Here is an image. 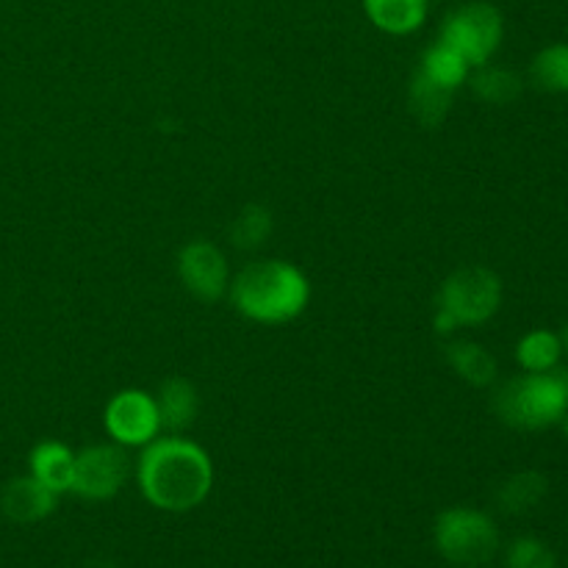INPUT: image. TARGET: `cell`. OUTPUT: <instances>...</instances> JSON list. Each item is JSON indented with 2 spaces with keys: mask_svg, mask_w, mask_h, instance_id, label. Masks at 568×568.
Segmentation results:
<instances>
[{
  "mask_svg": "<svg viewBox=\"0 0 568 568\" xmlns=\"http://www.w3.org/2000/svg\"><path fill=\"white\" fill-rule=\"evenodd\" d=\"M455 92L438 87L430 78L422 75L419 70L414 72L408 87V109L416 116V122H422L425 128H438L447 120L449 109H453Z\"/></svg>",
  "mask_w": 568,
  "mask_h": 568,
  "instance_id": "9a60e30c",
  "label": "cell"
},
{
  "mask_svg": "<svg viewBox=\"0 0 568 568\" xmlns=\"http://www.w3.org/2000/svg\"><path fill=\"white\" fill-rule=\"evenodd\" d=\"M438 39L464 55L471 70H477L483 64H491V59L503 48L505 17L488 0H469L444 17Z\"/></svg>",
  "mask_w": 568,
  "mask_h": 568,
  "instance_id": "8992f818",
  "label": "cell"
},
{
  "mask_svg": "<svg viewBox=\"0 0 568 568\" xmlns=\"http://www.w3.org/2000/svg\"><path fill=\"white\" fill-rule=\"evenodd\" d=\"M131 475V460L122 444H92L75 455L72 494L89 503H105L116 497Z\"/></svg>",
  "mask_w": 568,
  "mask_h": 568,
  "instance_id": "52a82bcc",
  "label": "cell"
},
{
  "mask_svg": "<svg viewBox=\"0 0 568 568\" xmlns=\"http://www.w3.org/2000/svg\"><path fill=\"white\" fill-rule=\"evenodd\" d=\"M447 364L469 386L486 388L497 381V358L477 342H453L447 347Z\"/></svg>",
  "mask_w": 568,
  "mask_h": 568,
  "instance_id": "e0dca14e",
  "label": "cell"
},
{
  "mask_svg": "<svg viewBox=\"0 0 568 568\" xmlns=\"http://www.w3.org/2000/svg\"><path fill=\"white\" fill-rule=\"evenodd\" d=\"M233 308L261 325H283L297 320L311 300V283L303 270L288 261L266 258L244 266L227 286Z\"/></svg>",
  "mask_w": 568,
  "mask_h": 568,
  "instance_id": "7a4b0ae2",
  "label": "cell"
},
{
  "mask_svg": "<svg viewBox=\"0 0 568 568\" xmlns=\"http://www.w3.org/2000/svg\"><path fill=\"white\" fill-rule=\"evenodd\" d=\"M72 471H75V453L67 444L39 442L28 455V475L37 477L42 486H48L53 494H67L72 488Z\"/></svg>",
  "mask_w": 568,
  "mask_h": 568,
  "instance_id": "8fae6325",
  "label": "cell"
},
{
  "mask_svg": "<svg viewBox=\"0 0 568 568\" xmlns=\"http://www.w3.org/2000/svg\"><path fill=\"white\" fill-rule=\"evenodd\" d=\"M564 355V338L549 327H536L516 342V364L521 372L558 369Z\"/></svg>",
  "mask_w": 568,
  "mask_h": 568,
  "instance_id": "2e32d148",
  "label": "cell"
},
{
  "mask_svg": "<svg viewBox=\"0 0 568 568\" xmlns=\"http://www.w3.org/2000/svg\"><path fill=\"white\" fill-rule=\"evenodd\" d=\"M105 430L122 447H144L153 438H159L161 419L155 408L153 394L142 388H125L116 392L105 405Z\"/></svg>",
  "mask_w": 568,
  "mask_h": 568,
  "instance_id": "ba28073f",
  "label": "cell"
},
{
  "mask_svg": "<svg viewBox=\"0 0 568 568\" xmlns=\"http://www.w3.org/2000/svg\"><path fill=\"white\" fill-rule=\"evenodd\" d=\"M560 338H564V353L568 355V322H566V327H564V333H560Z\"/></svg>",
  "mask_w": 568,
  "mask_h": 568,
  "instance_id": "cb8c5ba5",
  "label": "cell"
},
{
  "mask_svg": "<svg viewBox=\"0 0 568 568\" xmlns=\"http://www.w3.org/2000/svg\"><path fill=\"white\" fill-rule=\"evenodd\" d=\"M178 275L186 292L203 303H214L231 286L225 253L205 239H194L178 253Z\"/></svg>",
  "mask_w": 568,
  "mask_h": 568,
  "instance_id": "9c48e42d",
  "label": "cell"
},
{
  "mask_svg": "<svg viewBox=\"0 0 568 568\" xmlns=\"http://www.w3.org/2000/svg\"><path fill=\"white\" fill-rule=\"evenodd\" d=\"M419 72L430 78L433 83H438V87L449 89V92H458V89L469 81L471 67L466 64L464 55L455 53V50L449 48V44H444L442 39H436V42L422 53Z\"/></svg>",
  "mask_w": 568,
  "mask_h": 568,
  "instance_id": "d6986e66",
  "label": "cell"
},
{
  "mask_svg": "<svg viewBox=\"0 0 568 568\" xmlns=\"http://www.w3.org/2000/svg\"><path fill=\"white\" fill-rule=\"evenodd\" d=\"M558 430H560V433H564V436L568 438V414L564 416V419H560V422H558Z\"/></svg>",
  "mask_w": 568,
  "mask_h": 568,
  "instance_id": "603a6c76",
  "label": "cell"
},
{
  "mask_svg": "<svg viewBox=\"0 0 568 568\" xmlns=\"http://www.w3.org/2000/svg\"><path fill=\"white\" fill-rule=\"evenodd\" d=\"M438 555L460 568L486 566L499 552V527L486 510L455 505L438 514L433 525Z\"/></svg>",
  "mask_w": 568,
  "mask_h": 568,
  "instance_id": "5b68a950",
  "label": "cell"
},
{
  "mask_svg": "<svg viewBox=\"0 0 568 568\" xmlns=\"http://www.w3.org/2000/svg\"><path fill=\"white\" fill-rule=\"evenodd\" d=\"M530 83L541 92L568 94V42H552L532 55Z\"/></svg>",
  "mask_w": 568,
  "mask_h": 568,
  "instance_id": "ffe728a7",
  "label": "cell"
},
{
  "mask_svg": "<svg viewBox=\"0 0 568 568\" xmlns=\"http://www.w3.org/2000/svg\"><path fill=\"white\" fill-rule=\"evenodd\" d=\"M494 414L514 430H549L568 414V369L521 372L494 394Z\"/></svg>",
  "mask_w": 568,
  "mask_h": 568,
  "instance_id": "3957f363",
  "label": "cell"
},
{
  "mask_svg": "<svg viewBox=\"0 0 568 568\" xmlns=\"http://www.w3.org/2000/svg\"><path fill=\"white\" fill-rule=\"evenodd\" d=\"M272 227H275V222H272L270 209L244 205L231 225V242L242 250H258L272 236Z\"/></svg>",
  "mask_w": 568,
  "mask_h": 568,
  "instance_id": "44dd1931",
  "label": "cell"
},
{
  "mask_svg": "<svg viewBox=\"0 0 568 568\" xmlns=\"http://www.w3.org/2000/svg\"><path fill=\"white\" fill-rule=\"evenodd\" d=\"M466 83L471 87L475 98H480L488 105H510L514 100H519L521 89H525L519 72L497 64H483L471 70Z\"/></svg>",
  "mask_w": 568,
  "mask_h": 568,
  "instance_id": "ac0fdd59",
  "label": "cell"
},
{
  "mask_svg": "<svg viewBox=\"0 0 568 568\" xmlns=\"http://www.w3.org/2000/svg\"><path fill=\"white\" fill-rule=\"evenodd\" d=\"M155 408H159L161 430L181 433L197 416V388L186 381V377H170L161 383L159 397H155Z\"/></svg>",
  "mask_w": 568,
  "mask_h": 568,
  "instance_id": "4fadbf2b",
  "label": "cell"
},
{
  "mask_svg": "<svg viewBox=\"0 0 568 568\" xmlns=\"http://www.w3.org/2000/svg\"><path fill=\"white\" fill-rule=\"evenodd\" d=\"M505 568H560L558 555L536 536H519L505 549Z\"/></svg>",
  "mask_w": 568,
  "mask_h": 568,
  "instance_id": "7402d4cb",
  "label": "cell"
},
{
  "mask_svg": "<svg viewBox=\"0 0 568 568\" xmlns=\"http://www.w3.org/2000/svg\"><path fill=\"white\" fill-rule=\"evenodd\" d=\"M59 505V494L50 491L37 477H14L0 491V510L14 525H37L48 519Z\"/></svg>",
  "mask_w": 568,
  "mask_h": 568,
  "instance_id": "30bf717a",
  "label": "cell"
},
{
  "mask_svg": "<svg viewBox=\"0 0 568 568\" xmlns=\"http://www.w3.org/2000/svg\"><path fill=\"white\" fill-rule=\"evenodd\" d=\"M549 494V480L541 475V471H516L510 475L508 480L499 486L497 491V505L499 510L510 516H521V514H530L536 510L538 505L547 499Z\"/></svg>",
  "mask_w": 568,
  "mask_h": 568,
  "instance_id": "5bb4252c",
  "label": "cell"
},
{
  "mask_svg": "<svg viewBox=\"0 0 568 568\" xmlns=\"http://www.w3.org/2000/svg\"><path fill=\"white\" fill-rule=\"evenodd\" d=\"M105 568H109V566H105Z\"/></svg>",
  "mask_w": 568,
  "mask_h": 568,
  "instance_id": "d4e9b609",
  "label": "cell"
},
{
  "mask_svg": "<svg viewBox=\"0 0 568 568\" xmlns=\"http://www.w3.org/2000/svg\"><path fill=\"white\" fill-rule=\"evenodd\" d=\"M142 497L166 514H186L205 503L214 486V464L200 444L178 433L144 444L136 466Z\"/></svg>",
  "mask_w": 568,
  "mask_h": 568,
  "instance_id": "6da1fadb",
  "label": "cell"
},
{
  "mask_svg": "<svg viewBox=\"0 0 568 568\" xmlns=\"http://www.w3.org/2000/svg\"><path fill=\"white\" fill-rule=\"evenodd\" d=\"M372 26L392 37H408L419 31L430 11V0H361Z\"/></svg>",
  "mask_w": 568,
  "mask_h": 568,
  "instance_id": "7c38bea8",
  "label": "cell"
},
{
  "mask_svg": "<svg viewBox=\"0 0 568 568\" xmlns=\"http://www.w3.org/2000/svg\"><path fill=\"white\" fill-rule=\"evenodd\" d=\"M503 305V281L488 266H464L442 283L436 297V331L449 336L458 327L486 325Z\"/></svg>",
  "mask_w": 568,
  "mask_h": 568,
  "instance_id": "277c9868",
  "label": "cell"
}]
</instances>
